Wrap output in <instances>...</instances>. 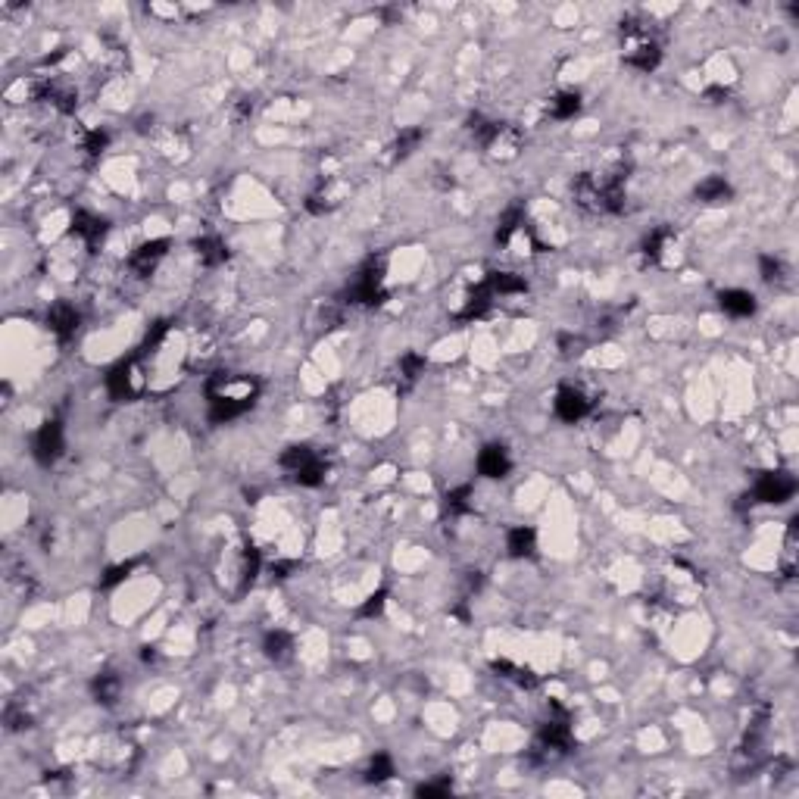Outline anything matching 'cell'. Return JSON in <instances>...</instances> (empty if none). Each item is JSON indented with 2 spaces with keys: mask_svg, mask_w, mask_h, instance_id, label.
Wrapping results in <instances>:
<instances>
[{
  "mask_svg": "<svg viewBox=\"0 0 799 799\" xmlns=\"http://www.w3.org/2000/svg\"><path fill=\"white\" fill-rule=\"evenodd\" d=\"M381 606H384V593H378V597H372L363 606V615H375V612H381Z\"/></svg>",
  "mask_w": 799,
  "mask_h": 799,
  "instance_id": "21",
  "label": "cell"
},
{
  "mask_svg": "<svg viewBox=\"0 0 799 799\" xmlns=\"http://www.w3.org/2000/svg\"><path fill=\"white\" fill-rule=\"evenodd\" d=\"M47 325L50 331H57L59 337H69L75 328H78V313L69 306V303H57L47 315Z\"/></svg>",
  "mask_w": 799,
  "mask_h": 799,
  "instance_id": "6",
  "label": "cell"
},
{
  "mask_svg": "<svg viewBox=\"0 0 799 799\" xmlns=\"http://www.w3.org/2000/svg\"><path fill=\"white\" fill-rule=\"evenodd\" d=\"M447 509L450 512H465V509H469V487H459V491L447 494Z\"/></svg>",
  "mask_w": 799,
  "mask_h": 799,
  "instance_id": "18",
  "label": "cell"
},
{
  "mask_svg": "<svg viewBox=\"0 0 799 799\" xmlns=\"http://www.w3.org/2000/svg\"><path fill=\"white\" fill-rule=\"evenodd\" d=\"M421 366H425V363H421L419 356H406V359H403V372H406V378H416Z\"/></svg>",
  "mask_w": 799,
  "mask_h": 799,
  "instance_id": "20",
  "label": "cell"
},
{
  "mask_svg": "<svg viewBox=\"0 0 799 799\" xmlns=\"http://www.w3.org/2000/svg\"><path fill=\"white\" fill-rule=\"evenodd\" d=\"M94 690H97V696H100L103 703H112L116 693H119V681H116V677H100V681L94 684Z\"/></svg>",
  "mask_w": 799,
  "mask_h": 799,
  "instance_id": "16",
  "label": "cell"
},
{
  "mask_svg": "<svg viewBox=\"0 0 799 799\" xmlns=\"http://www.w3.org/2000/svg\"><path fill=\"white\" fill-rule=\"evenodd\" d=\"M291 650V637L284 634V631H275V634L266 637V653L272 655V659H284Z\"/></svg>",
  "mask_w": 799,
  "mask_h": 799,
  "instance_id": "13",
  "label": "cell"
},
{
  "mask_svg": "<svg viewBox=\"0 0 799 799\" xmlns=\"http://www.w3.org/2000/svg\"><path fill=\"white\" fill-rule=\"evenodd\" d=\"M284 469H291V474L300 481V484H319L322 481V462L315 459L313 450L306 447H291L288 453L281 456Z\"/></svg>",
  "mask_w": 799,
  "mask_h": 799,
  "instance_id": "1",
  "label": "cell"
},
{
  "mask_svg": "<svg viewBox=\"0 0 799 799\" xmlns=\"http://www.w3.org/2000/svg\"><path fill=\"white\" fill-rule=\"evenodd\" d=\"M587 409H590V400H587L581 390L562 387L559 394H556V416H559L562 421H578V419H584Z\"/></svg>",
  "mask_w": 799,
  "mask_h": 799,
  "instance_id": "4",
  "label": "cell"
},
{
  "mask_svg": "<svg viewBox=\"0 0 799 799\" xmlns=\"http://www.w3.org/2000/svg\"><path fill=\"white\" fill-rule=\"evenodd\" d=\"M721 309L730 315H752L756 309V297L750 291H725L721 293Z\"/></svg>",
  "mask_w": 799,
  "mask_h": 799,
  "instance_id": "7",
  "label": "cell"
},
{
  "mask_svg": "<svg viewBox=\"0 0 799 799\" xmlns=\"http://www.w3.org/2000/svg\"><path fill=\"white\" fill-rule=\"evenodd\" d=\"M478 472L487 478H503L509 472V456L503 447H484L478 456Z\"/></svg>",
  "mask_w": 799,
  "mask_h": 799,
  "instance_id": "5",
  "label": "cell"
},
{
  "mask_svg": "<svg viewBox=\"0 0 799 799\" xmlns=\"http://www.w3.org/2000/svg\"><path fill=\"white\" fill-rule=\"evenodd\" d=\"M509 553L512 556H531L534 553V531L531 527H515V531H509Z\"/></svg>",
  "mask_w": 799,
  "mask_h": 799,
  "instance_id": "10",
  "label": "cell"
},
{
  "mask_svg": "<svg viewBox=\"0 0 799 799\" xmlns=\"http://www.w3.org/2000/svg\"><path fill=\"white\" fill-rule=\"evenodd\" d=\"M578 107H581L578 94H562V97H556V100H553V116L556 119H568V116H575V112H578Z\"/></svg>",
  "mask_w": 799,
  "mask_h": 799,
  "instance_id": "14",
  "label": "cell"
},
{
  "mask_svg": "<svg viewBox=\"0 0 799 799\" xmlns=\"http://www.w3.org/2000/svg\"><path fill=\"white\" fill-rule=\"evenodd\" d=\"M390 774H394V765H390V759L387 756H375L372 759V765H368V774H366V781H387Z\"/></svg>",
  "mask_w": 799,
  "mask_h": 799,
  "instance_id": "15",
  "label": "cell"
},
{
  "mask_svg": "<svg viewBox=\"0 0 799 799\" xmlns=\"http://www.w3.org/2000/svg\"><path fill=\"white\" fill-rule=\"evenodd\" d=\"M487 288H491L494 293H518V291H525V281L515 278L512 272H494L491 278H487Z\"/></svg>",
  "mask_w": 799,
  "mask_h": 799,
  "instance_id": "11",
  "label": "cell"
},
{
  "mask_svg": "<svg viewBox=\"0 0 799 799\" xmlns=\"http://www.w3.org/2000/svg\"><path fill=\"white\" fill-rule=\"evenodd\" d=\"M793 491H796V481L790 478L787 472H768V474H762V481H759L756 496L762 503H781V500H787V496H793Z\"/></svg>",
  "mask_w": 799,
  "mask_h": 799,
  "instance_id": "3",
  "label": "cell"
},
{
  "mask_svg": "<svg viewBox=\"0 0 799 799\" xmlns=\"http://www.w3.org/2000/svg\"><path fill=\"white\" fill-rule=\"evenodd\" d=\"M165 253V240H153V244H144L138 253H134V269L138 272H150L156 266V259Z\"/></svg>",
  "mask_w": 799,
  "mask_h": 799,
  "instance_id": "9",
  "label": "cell"
},
{
  "mask_svg": "<svg viewBox=\"0 0 799 799\" xmlns=\"http://www.w3.org/2000/svg\"><path fill=\"white\" fill-rule=\"evenodd\" d=\"M59 453H63V428H59V421H44L41 431H37V437H35L37 462L50 465L59 459Z\"/></svg>",
  "mask_w": 799,
  "mask_h": 799,
  "instance_id": "2",
  "label": "cell"
},
{
  "mask_svg": "<svg viewBox=\"0 0 799 799\" xmlns=\"http://www.w3.org/2000/svg\"><path fill=\"white\" fill-rule=\"evenodd\" d=\"M72 231H75L78 238H85L88 244H94V240L103 235V222H100V218H94V216H88V213H75Z\"/></svg>",
  "mask_w": 799,
  "mask_h": 799,
  "instance_id": "8",
  "label": "cell"
},
{
  "mask_svg": "<svg viewBox=\"0 0 799 799\" xmlns=\"http://www.w3.org/2000/svg\"><path fill=\"white\" fill-rule=\"evenodd\" d=\"M103 147H107V134H103V132H91V138H88V150H91V153H100Z\"/></svg>",
  "mask_w": 799,
  "mask_h": 799,
  "instance_id": "19",
  "label": "cell"
},
{
  "mask_svg": "<svg viewBox=\"0 0 799 799\" xmlns=\"http://www.w3.org/2000/svg\"><path fill=\"white\" fill-rule=\"evenodd\" d=\"M696 194L703 200H708V203H718V200H725L730 194V187L725 185V178H708V182H703L696 187Z\"/></svg>",
  "mask_w": 799,
  "mask_h": 799,
  "instance_id": "12",
  "label": "cell"
},
{
  "mask_svg": "<svg viewBox=\"0 0 799 799\" xmlns=\"http://www.w3.org/2000/svg\"><path fill=\"white\" fill-rule=\"evenodd\" d=\"M197 253L203 256V259L206 262H218L222 259V244H218V240H197Z\"/></svg>",
  "mask_w": 799,
  "mask_h": 799,
  "instance_id": "17",
  "label": "cell"
},
{
  "mask_svg": "<svg viewBox=\"0 0 799 799\" xmlns=\"http://www.w3.org/2000/svg\"><path fill=\"white\" fill-rule=\"evenodd\" d=\"M434 793H450L447 783H431V787H419V796H434Z\"/></svg>",
  "mask_w": 799,
  "mask_h": 799,
  "instance_id": "22",
  "label": "cell"
}]
</instances>
